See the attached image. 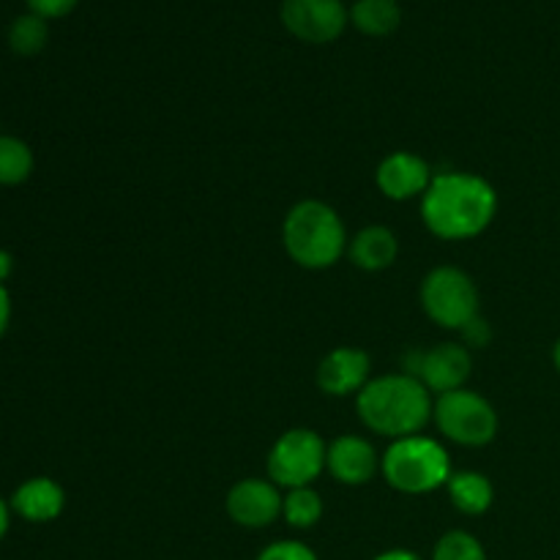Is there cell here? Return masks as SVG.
<instances>
[{
    "instance_id": "1",
    "label": "cell",
    "mask_w": 560,
    "mask_h": 560,
    "mask_svg": "<svg viewBox=\"0 0 560 560\" xmlns=\"http://www.w3.org/2000/svg\"><path fill=\"white\" fill-rule=\"evenodd\" d=\"M498 217V191L487 178L465 170L435 173L421 197V219L441 241L479 238Z\"/></svg>"
},
{
    "instance_id": "2",
    "label": "cell",
    "mask_w": 560,
    "mask_h": 560,
    "mask_svg": "<svg viewBox=\"0 0 560 560\" xmlns=\"http://www.w3.org/2000/svg\"><path fill=\"white\" fill-rule=\"evenodd\" d=\"M432 408L435 397L430 388L405 372L372 377L355 397L361 424L388 441L421 435V430L432 421Z\"/></svg>"
},
{
    "instance_id": "3",
    "label": "cell",
    "mask_w": 560,
    "mask_h": 560,
    "mask_svg": "<svg viewBox=\"0 0 560 560\" xmlns=\"http://www.w3.org/2000/svg\"><path fill=\"white\" fill-rule=\"evenodd\" d=\"M348 228L337 208L323 200H301L282 222V246L295 266L326 271L348 255Z\"/></svg>"
},
{
    "instance_id": "4",
    "label": "cell",
    "mask_w": 560,
    "mask_h": 560,
    "mask_svg": "<svg viewBox=\"0 0 560 560\" xmlns=\"http://www.w3.org/2000/svg\"><path fill=\"white\" fill-rule=\"evenodd\" d=\"M381 474L402 495H430L452 479V457L435 438L410 435L388 443L381 454Z\"/></svg>"
},
{
    "instance_id": "5",
    "label": "cell",
    "mask_w": 560,
    "mask_h": 560,
    "mask_svg": "<svg viewBox=\"0 0 560 560\" xmlns=\"http://www.w3.org/2000/svg\"><path fill=\"white\" fill-rule=\"evenodd\" d=\"M432 421L446 441L465 448L490 446L501 427L498 410L492 408L490 399L470 388H457V392L435 397Z\"/></svg>"
},
{
    "instance_id": "6",
    "label": "cell",
    "mask_w": 560,
    "mask_h": 560,
    "mask_svg": "<svg viewBox=\"0 0 560 560\" xmlns=\"http://www.w3.org/2000/svg\"><path fill=\"white\" fill-rule=\"evenodd\" d=\"M421 310L435 326L446 331H463L479 317V288L474 277L457 266H438L421 282Z\"/></svg>"
},
{
    "instance_id": "7",
    "label": "cell",
    "mask_w": 560,
    "mask_h": 560,
    "mask_svg": "<svg viewBox=\"0 0 560 560\" xmlns=\"http://www.w3.org/2000/svg\"><path fill=\"white\" fill-rule=\"evenodd\" d=\"M328 443L306 427H293L282 432L266 459L268 479L282 490L312 487L326 470Z\"/></svg>"
},
{
    "instance_id": "8",
    "label": "cell",
    "mask_w": 560,
    "mask_h": 560,
    "mask_svg": "<svg viewBox=\"0 0 560 560\" xmlns=\"http://www.w3.org/2000/svg\"><path fill=\"white\" fill-rule=\"evenodd\" d=\"M405 375H413L430 388L432 397L465 388L474 372V355L463 342H441L435 348H410L402 359Z\"/></svg>"
},
{
    "instance_id": "9",
    "label": "cell",
    "mask_w": 560,
    "mask_h": 560,
    "mask_svg": "<svg viewBox=\"0 0 560 560\" xmlns=\"http://www.w3.org/2000/svg\"><path fill=\"white\" fill-rule=\"evenodd\" d=\"M282 25L306 44H328L342 36L350 11L342 0H282Z\"/></svg>"
},
{
    "instance_id": "10",
    "label": "cell",
    "mask_w": 560,
    "mask_h": 560,
    "mask_svg": "<svg viewBox=\"0 0 560 560\" xmlns=\"http://www.w3.org/2000/svg\"><path fill=\"white\" fill-rule=\"evenodd\" d=\"M282 487L273 485L271 479H244L230 487L224 498L228 517L235 525L249 530L268 528L282 517Z\"/></svg>"
},
{
    "instance_id": "11",
    "label": "cell",
    "mask_w": 560,
    "mask_h": 560,
    "mask_svg": "<svg viewBox=\"0 0 560 560\" xmlns=\"http://www.w3.org/2000/svg\"><path fill=\"white\" fill-rule=\"evenodd\" d=\"M432 178H435V173H432L430 162L410 151L388 153L375 170L377 189L392 202L421 200L430 189Z\"/></svg>"
},
{
    "instance_id": "12",
    "label": "cell",
    "mask_w": 560,
    "mask_h": 560,
    "mask_svg": "<svg viewBox=\"0 0 560 560\" xmlns=\"http://www.w3.org/2000/svg\"><path fill=\"white\" fill-rule=\"evenodd\" d=\"M315 381L328 397H359L372 381V359L361 348H334L317 364Z\"/></svg>"
},
{
    "instance_id": "13",
    "label": "cell",
    "mask_w": 560,
    "mask_h": 560,
    "mask_svg": "<svg viewBox=\"0 0 560 560\" xmlns=\"http://www.w3.org/2000/svg\"><path fill=\"white\" fill-rule=\"evenodd\" d=\"M326 470L345 487H364L381 474V454L366 438L339 435L328 443Z\"/></svg>"
},
{
    "instance_id": "14",
    "label": "cell",
    "mask_w": 560,
    "mask_h": 560,
    "mask_svg": "<svg viewBox=\"0 0 560 560\" xmlns=\"http://www.w3.org/2000/svg\"><path fill=\"white\" fill-rule=\"evenodd\" d=\"M11 514L22 517L25 523L44 525L52 523L63 514L66 509V492L49 476H33V479L22 481L14 492H11Z\"/></svg>"
},
{
    "instance_id": "15",
    "label": "cell",
    "mask_w": 560,
    "mask_h": 560,
    "mask_svg": "<svg viewBox=\"0 0 560 560\" xmlns=\"http://www.w3.org/2000/svg\"><path fill=\"white\" fill-rule=\"evenodd\" d=\"M348 257L355 268H361V271L366 273L386 271V268H392L394 262H397L399 241L392 228L370 224V228H361L359 233L350 238Z\"/></svg>"
},
{
    "instance_id": "16",
    "label": "cell",
    "mask_w": 560,
    "mask_h": 560,
    "mask_svg": "<svg viewBox=\"0 0 560 560\" xmlns=\"http://www.w3.org/2000/svg\"><path fill=\"white\" fill-rule=\"evenodd\" d=\"M448 501L457 512L468 514V517H481L495 503V487L479 470H454L452 479L446 485Z\"/></svg>"
},
{
    "instance_id": "17",
    "label": "cell",
    "mask_w": 560,
    "mask_h": 560,
    "mask_svg": "<svg viewBox=\"0 0 560 560\" xmlns=\"http://www.w3.org/2000/svg\"><path fill=\"white\" fill-rule=\"evenodd\" d=\"M350 22L364 36H392L402 22V9L397 0H355L350 5Z\"/></svg>"
},
{
    "instance_id": "18",
    "label": "cell",
    "mask_w": 560,
    "mask_h": 560,
    "mask_svg": "<svg viewBox=\"0 0 560 560\" xmlns=\"http://www.w3.org/2000/svg\"><path fill=\"white\" fill-rule=\"evenodd\" d=\"M36 167L33 148L14 135H0V186L25 184Z\"/></svg>"
},
{
    "instance_id": "19",
    "label": "cell",
    "mask_w": 560,
    "mask_h": 560,
    "mask_svg": "<svg viewBox=\"0 0 560 560\" xmlns=\"http://www.w3.org/2000/svg\"><path fill=\"white\" fill-rule=\"evenodd\" d=\"M323 498L315 487H299V490H288L282 503V517L290 528L310 530L323 520Z\"/></svg>"
},
{
    "instance_id": "20",
    "label": "cell",
    "mask_w": 560,
    "mask_h": 560,
    "mask_svg": "<svg viewBox=\"0 0 560 560\" xmlns=\"http://www.w3.org/2000/svg\"><path fill=\"white\" fill-rule=\"evenodd\" d=\"M49 42V25L44 16L33 14H20L9 27V47L14 49L22 58H33V55L42 52Z\"/></svg>"
},
{
    "instance_id": "21",
    "label": "cell",
    "mask_w": 560,
    "mask_h": 560,
    "mask_svg": "<svg viewBox=\"0 0 560 560\" xmlns=\"http://www.w3.org/2000/svg\"><path fill=\"white\" fill-rule=\"evenodd\" d=\"M432 560H487L485 545L468 530H448L435 545Z\"/></svg>"
},
{
    "instance_id": "22",
    "label": "cell",
    "mask_w": 560,
    "mask_h": 560,
    "mask_svg": "<svg viewBox=\"0 0 560 560\" xmlns=\"http://www.w3.org/2000/svg\"><path fill=\"white\" fill-rule=\"evenodd\" d=\"M257 560H317V556L312 547L304 545V541L282 539V541H273V545H268L266 550L257 556Z\"/></svg>"
},
{
    "instance_id": "23",
    "label": "cell",
    "mask_w": 560,
    "mask_h": 560,
    "mask_svg": "<svg viewBox=\"0 0 560 560\" xmlns=\"http://www.w3.org/2000/svg\"><path fill=\"white\" fill-rule=\"evenodd\" d=\"M459 337H463V345L468 350H485L492 342V326L479 315L459 331Z\"/></svg>"
},
{
    "instance_id": "24",
    "label": "cell",
    "mask_w": 560,
    "mask_h": 560,
    "mask_svg": "<svg viewBox=\"0 0 560 560\" xmlns=\"http://www.w3.org/2000/svg\"><path fill=\"white\" fill-rule=\"evenodd\" d=\"M25 3L33 14L44 16V20H58V16L71 14L80 0H25Z\"/></svg>"
},
{
    "instance_id": "25",
    "label": "cell",
    "mask_w": 560,
    "mask_h": 560,
    "mask_svg": "<svg viewBox=\"0 0 560 560\" xmlns=\"http://www.w3.org/2000/svg\"><path fill=\"white\" fill-rule=\"evenodd\" d=\"M11 323V293L3 282H0V339L5 337Z\"/></svg>"
},
{
    "instance_id": "26",
    "label": "cell",
    "mask_w": 560,
    "mask_h": 560,
    "mask_svg": "<svg viewBox=\"0 0 560 560\" xmlns=\"http://www.w3.org/2000/svg\"><path fill=\"white\" fill-rule=\"evenodd\" d=\"M11 273H14V255L9 249H0V282H9Z\"/></svg>"
},
{
    "instance_id": "27",
    "label": "cell",
    "mask_w": 560,
    "mask_h": 560,
    "mask_svg": "<svg viewBox=\"0 0 560 560\" xmlns=\"http://www.w3.org/2000/svg\"><path fill=\"white\" fill-rule=\"evenodd\" d=\"M9 528H11V506L9 501L0 498V541H3V536L9 534Z\"/></svg>"
},
{
    "instance_id": "28",
    "label": "cell",
    "mask_w": 560,
    "mask_h": 560,
    "mask_svg": "<svg viewBox=\"0 0 560 560\" xmlns=\"http://www.w3.org/2000/svg\"><path fill=\"white\" fill-rule=\"evenodd\" d=\"M375 560H421V558L410 550H388V552H381Z\"/></svg>"
},
{
    "instance_id": "29",
    "label": "cell",
    "mask_w": 560,
    "mask_h": 560,
    "mask_svg": "<svg viewBox=\"0 0 560 560\" xmlns=\"http://www.w3.org/2000/svg\"><path fill=\"white\" fill-rule=\"evenodd\" d=\"M552 364H556V370L560 372V339L556 342V348H552Z\"/></svg>"
}]
</instances>
